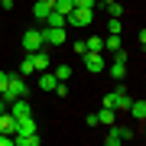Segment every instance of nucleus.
Segmentation results:
<instances>
[{"instance_id":"nucleus-3","label":"nucleus","mask_w":146,"mask_h":146,"mask_svg":"<svg viewBox=\"0 0 146 146\" xmlns=\"http://www.w3.org/2000/svg\"><path fill=\"white\" fill-rule=\"evenodd\" d=\"M20 42H23V49H26V52H39V49L46 46V42H42V33H39V29H26Z\"/></svg>"},{"instance_id":"nucleus-6","label":"nucleus","mask_w":146,"mask_h":146,"mask_svg":"<svg viewBox=\"0 0 146 146\" xmlns=\"http://www.w3.org/2000/svg\"><path fill=\"white\" fill-rule=\"evenodd\" d=\"M84 55H88V58H84V65H88V72L91 75H101V72H104V52H84Z\"/></svg>"},{"instance_id":"nucleus-23","label":"nucleus","mask_w":146,"mask_h":146,"mask_svg":"<svg viewBox=\"0 0 146 146\" xmlns=\"http://www.w3.org/2000/svg\"><path fill=\"white\" fill-rule=\"evenodd\" d=\"M55 94H58V98H68V84L65 81H55V88H52Z\"/></svg>"},{"instance_id":"nucleus-14","label":"nucleus","mask_w":146,"mask_h":146,"mask_svg":"<svg viewBox=\"0 0 146 146\" xmlns=\"http://www.w3.org/2000/svg\"><path fill=\"white\" fill-rule=\"evenodd\" d=\"M42 23H46V26H58V29H65V16L58 13V10H49V16H46Z\"/></svg>"},{"instance_id":"nucleus-12","label":"nucleus","mask_w":146,"mask_h":146,"mask_svg":"<svg viewBox=\"0 0 146 146\" xmlns=\"http://www.w3.org/2000/svg\"><path fill=\"white\" fill-rule=\"evenodd\" d=\"M49 10H52V3H49V0H36V7H33V16L42 23V20L49 16Z\"/></svg>"},{"instance_id":"nucleus-4","label":"nucleus","mask_w":146,"mask_h":146,"mask_svg":"<svg viewBox=\"0 0 146 146\" xmlns=\"http://www.w3.org/2000/svg\"><path fill=\"white\" fill-rule=\"evenodd\" d=\"M39 33H42V42H46V46H62L65 42V29H58V26H46Z\"/></svg>"},{"instance_id":"nucleus-22","label":"nucleus","mask_w":146,"mask_h":146,"mask_svg":"<svg viewBox=\"0 0 146 146\" xmlns=\"http://www.w3.org/2000/svg\"><path fill=\"white\" fill-rule=\"evenodd\" d=\"M104 7H107V13H110V16H120V13H123V7H120L117 0H114V3H104Z\"/></svg>"},{"instance_id":"nucleus-1","label":"nucleus","mask_w":146,"mask_h":146,"mask_svg":"<svg viewBox=\"0 0 146 146\" xmlns=\"http://www.w3.org/2000/svg\"><path fill=\"white\" fill-rule=\"evenodd\" d=\"M26 94H29V84L23 81V75H20V72H16V75H10V72H7V88H3V94H0V98L10 104V101L26 98Z\"/></svg>"},{"instance_id":"nucleus-11","label":"nucleus","mask_w":146,"mask_h":146,"mask_svg":"<svg viewBox=\"0 0 146 146\" xmlns=\"http://www.w3.org/2000/svg\"><path fill=\"white\" fill-rule=\"evenodd\" d=\"M13 146H39V136L36 133H16L13 136Z\"/></svg>"},{"instance_id":"nucleus-25","label":"nucleus","mask_w":146,"mask_h":146,"mask_svg":"<svg viewBox=\"0 0 146 146\" xmlns=\"http://www.w3.org/2000/svg\"><path fill=\"white\" fill-rule=\"evenodd\" d=\"M107 33H117V36H120V16H110V26H107Z\"/></svg>"},{"instance_id":"nucleus-28","label":"nucleus","mask_w":146,"mask_h":146,"mask_svg":"<svg viewBox=\"0 0 146 146\" xmlns=\"http://www.w3.org/2000/svg\"><path fill=\"white\" fill-rule=\"evenodd\" d=\"M3 88H7V72H0V94H3Z\"/></svg>"},{"instance_id":"nucleus-17","label":"nucleus","mask_w":146,"mask_h":146,"mask_svg":"<svg viewBox=\"0 0 146 146\" xmlns=\"http://www.w3.org/2000/svg\"><path fill=\"white\" fill-rule=\"evenodd\" d=\"M72 0H52V10H58V13H62V16H68V13H72Z\"/></svg>"},{"instance_id":"nucleus-19","label":"nucleus","mask_w":146,"mask_h":146,"mask_svg":"<svg viewBox=\"0 0 146 146\" xmlns=\"http://www.w3.org/2000/svg\"><path fill=\"white\" fill-rule=\"evenodd\" d=\"M36 72V65H33V52H26V58L20 62V75H33Z\"/></svg>"},{"instance_id":"nucleus-29","label":"nucleus","mask_w":146,"mask_h":146,"mask_svg":"<svg viewBox=\"0 0 146 146\" xmlns=\"http://www.w3.org/2000/svg\"><path fill=\"white\" fill-rule=\"evenodd\" d=\"M104 3H114V0H101V7H104Z\"/></svg>"},{"instance_id":"nucleus-20","label":"nucleus","mask_w":146,"mask_h":146,"mask_svg":"<svg viewBox=\"0 0 146 146\" xmlns=\"http://www.w3.org/2000/svg\"><path fill=\"white\" fill-rule=\"evenodd\" d=\"M104 49H107V52H117V49H120V36H117V33H110V36L104 39Z\"/></svg>"},{"instance_id":"nucleus-31","label":"nucleus","mask_w":146,"mask_h":146,"mask_svg":"<svg viewBox=\"0 0 146 146\" xmlns=\"http://www.w3.org/2000/svg\"><path fill=\"white\" fill-rule=\"evenodd\" d=\"M49 3H52V0H49Z\"/></svg>"},{"instance_id":"nucleus-10","label":"nucleus","mask_w":146,"mask_h":146,"mask_svg":"<svg viewBox=\"0 0 146 146\" xmlns=\"http://www.w3.org/2000/svg\"><path fill=\"white\" fill-rule=\"evenodd\" d=\"M127 110H130V117L140 120V123L146 120V101H143V98H140V101H130V107H127Z\"/></svg>"},{"instance_id":"nucleus-21","label":"nucleus","mask_w":146,"mask_h":146,"mask_svg":"<svg viewBox=\"0 0 146 146\" xmlns=\"http://www.w3.org/2000/svg\"><path fill=\"white\" fill-rule=\"evenodd\" d=\"M104 143H107V146H120V143H123V140H120V133H117V127H114V123H110V133L104 136Z\"/></svg>"},{"instance_id":"nucleus-2","label":"nucleus","mask_w":146,"mask_h":146,"mask_svg":"<svg viewBox=\"0 0 146 146\" xmlns=\"http://www.w3.org/2000/svg\"><path fill=\"white\" fill-rule=\"evenodd\" d=\"M91 23H94V10H84V7H72V13L65 16V26L84 29V26H91Z\"/></svg>"},{"instance_id":"nucleus-7","label":"nucleus","mask_w":146,"mask_h":146,"mask_svg":"<svg viewBox=\"0 0 146 146\" xmlns=\"http://www.w3.org/2000/svg\"><path fill=\"white\" fill-rule=\"evenodd\" d=\"M130 94H127V88H123V84H117V91H114V110H127V107H130Z\"/></svg>"},{"instance_id":"nucleus-15","label":"nucleus","mask_w":146,"mask_h":146,"mask_svg":"<svg viewBox=\"0 0 146 146\" xmlns=\"http://www.w3.org/2000/svg\"><path fill=\"white\" fill-rule=\"evenodd\" d=\"M84 46H88V52H104V39H101V36H88Z\"/></svg>"},{"instance_id":"nucleus-5","label":"nucleus","mask_w":146,"mask_h":146,"mask_svg":"<svg viewBox=\"0 0 146 146\" xmlns=\"http://www.w3.org/2000/svg\"><path fill=\"white\" fill-rule=\"evenodd\" d=\"M10 114L16 117V120H23V117H33V107H29V101L26 98H16V101H10Z\"/></svg>"},{"instance_id":"nucleus-18","label":"nucleus","mask_w":146,"mask_h":146,"mask_svg":"<svg viewBox=\"0 0 146 146\" xmlns=\"http://www.w3.org/2000/svg\"><path fill=\"white\" fill-rule=\"evenodd\" d=\"M98 123H104V127H110V123H114V107L98 110Z\"/></svg>"},{"instance_id":"nucleus-26","label":"nucleus","mask_w":146,"mask_h":146,"mask_svg":"<svg viewBox=\"0 0 146 146\" xmlns=\"http://www.w3.org/2000/svg\"><path fill=\"white\" fill-rule=\"evenodd\" d=\"M117 133H120V140H123V143H127V140H133V130H123V127H117Z\"/></svg>"},{"instance_id":"nucleus-13","label":"nucleus","mask_w":146,"mask_h":146,"mask_svg":"<svg viewBox=\"0 0 146 146\" xmlns=\"http://www.w3.org/2000/svg\"><path fill=\"white\" fill-rule=\"evenodd\" d=\"M55 81H58V78L49 72V68H46V72H39V88H42V91H52V88H55Z\"/></svg>"},{"instance_id":"nucleus-16","label":"nucleus","mask_w":146,"mask_h":146,"mask_svg":"<svg viewBox=\"0 0 146 146\" xmlns=\"http://www.w3.org/2000/svg\"><path fill=\"white\" fill-rule=\"evenodd\" d=\"M52 75H55L58 81H68V78H72V65H55V68H52Z\"/></svg>"},{"instance_id":"nucleus-8","label":"nucleus","mask_w":146,"mask_h":146,"mask_svg":"<svg viewBox=\"0 0 146 146\" xmlns=\"http://www.w3.org/2000/svg\"><path fill=\"white\" fill-rule=\"evenodd\" d=\"M33 65H36V72H46V68H52V55L49 52H33Z\"/></svg>"},{"instance_id":"nucleus-27","label":"nucleus","mask_w":146,"mask_h":146,"mask_svg":"<svg viewBox=\"0 0 146 146\" xmlns=\"http://www.w3.org/2000/svg\"><path fill=\"white\" fill-rule=\"evenodd\" d=\"M72 49H75V52H78V55H84V52H88V46H84V39H78V42H75Z\"/></svg>"},{"instance_id":"nucleus-30","label":"nucleus","mask_w":146,"mask_h":146,"mask_svg":"<svg viewBox=\"0 0 146 146\" xmlns=\"http://www.w3.org/2000/svg\"><path fill=\"white\" fill-rule=\"evenodd\" d=\"M0 29H3V23H0Z\"/></svg>"},{"instance_id":"nucleus-24","label":"nucleus","mask_w":146,"mask_h":146,"mask_svg":"<svg viewBox=\"0 0 146 146\" xmlns=\"http://www.w3.org/2000/svg\"><path fill=\"white\" fill-rule=\"evenodd\" d=\"M75 7H84V10H94V7H98V0H72Z\"/></svg>"},{"instance_id":"nucleus-9","label":"nucleus","mask_w":146,"mask_h":146,"mask_svg":"<svg viewBox=\"0 0 146 146\" xmlns=\"http://www.w3.org/2000/svg\"><path fill=\"white\" fill-rule=\"evenodd\" d=\"M104 72H110L114 81H123L127 78V62H110V65H104Z\"/></svg>"}]
</instances>
